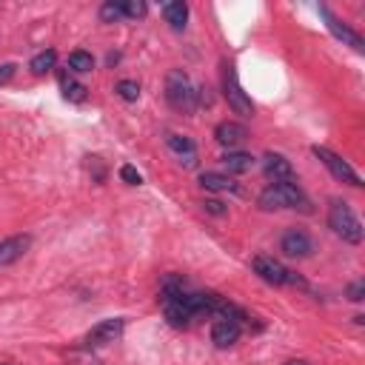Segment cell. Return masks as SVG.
Returning <instances> with one entry per match:
<instances>
[{"label":"cell","mask_w":365,"mask_h":365,"mask_svg":"<svg viewBox=\"0 0 365 365\" xmlns=\"http://www.w3.org/2000/svg\"><path fill=\"white\" fill-rule=\"evenodd\" d=\"M257 203H260L263 212H274V208H302V212H308V208H311L308 197L302 194V188L297 183H291V180L271 183L263 194L257 197Z\"/></svg>","instance_id":"6da1fadb"},{"label":"cell","mask_w":365,"mask_h":365,"mask_svg":"<svg viewBox=\"0 0 365 365\" xmlns=\"http://www.w3.org/2000/svg\"><path fill=\"white\" fill-rule=\"evenodd\" d=\"M197 97H200V89H194L191 77L183 69H172L166 77V100L172 103V109L188 115L197 109V103H200Z\"/></svg>","instance_id":"7a4b0ae2"},{"label":"cell","mask_w":365,"mask_h":365,"mask_svg":"<svg viewBox=\"0 0 365 365\" xmlns=\"http://www.w3.org/2000/svg\"><path fill=\"white\" fill-rule=\"evenodd\" d=\"M328 229L342 237L345 243L351 245H359L362 243V223L357 220V214L351 212V205L342 203V200H331V208H328Z\"/></svg>","instance_id":"3957f363"},{"label":"cell","mask_w":365,"mask_h":365,"mask_svg":"<svg viewBox=\"0 0 365 365\" xmlns=\"http://www.w3.org/2000/svg\"><path fill=\"white\" fill-rule=\"evenodd\" d=\"M251 269H254V274L260 280H266L269 286H300V288H305L302 277H297L294 271H288L280 260H274L269 254H257L251 260Z\"/></svg>","instance_id":"277c9868"},{"label":"cell","mask_w":365,"mask_h":365,"mask_svg":"<svg viewBox=\"0 0 365 365\" xmlns=\"http://www.w3.org/2000/svg\"><path fill=\"white\" fill-rule=\"evenodd\" d=\"M223 91H226V100L229 106L234 109V115H243V117H251L254 115V103L251 97L243 91L240 80H237V72L231 63H226V72H223Z\"/></svg>","instance_id":"5b68a950"},{"label":"cell","mask_w":365,"mask_h":365,"mask_svg":"<svg viewBox=\"0 0 365 365\" xmlns=\"http://www.w3.org/2000/svg\"><path fill=\"white\" fill-rule=\"evenodd\" d=\"M311 151H314V158L340 180V183H348V186H354V188H359L362 186V180H359V174L340 158V154H334L331 148H326V146H314V148H311Z\"/></svg>","instance_id":"8992f818"},{"label":"cell","mask_w":365,"mask_h":365,"mask_svg":"<svg viewBox=\"0 0 365 365\" xmlns=\"http://www.w3.org/2000/svg\"><path fill=\"white\" fill-rule=\"evenodd\" d=\"M123 328H126V320H123V317H112V320H103V323H97V326H94V328L89 331L86 342H89L91 348H100V345H109V342L120 340Z\"/></svg>","instance_id":"52a82bcc"},{"label":"cell","mask_w":365,"mask_h":365,"mask_svg":"<svg viewBox=\"0 0 365 365\" xmlns=\"http://www.w3.org/2000/svg\"><path fill=\"white\" fill-rule=\"evenodd\" d=\"M280 251H283L286 257L302 260V257H308L311 251H314V243H311V237H308L305 231H300V229H288V231L283 234V240H280Z\"/></svg>","instance_id":"ba28073f"},{"label":"cell","mask_w":365,"mask_h":365,"mask_svg":"<svg viewBox=\"0 0 365 365\" xmlns=\"http://www.w3.org/2000/svg\"><path fill=\"white\" fill-rule=\"evenodd\" d=\"M320 15L326 18V26H328V32L337 37V40H342V43H348L351 49H357V51H365V43H362V37L354 32V29H348L340 18H334L331 12H328V6H320Z\"/></svg>","instance_id":"9c48e42d"},{"label":"cell","mask_w":365,"mask_h":365,"mask_svg":"<svg viewBox=\"0 0 365 365\" xmlns=\"http://www.w3.org/2000/svg\"><path fill=\"white\" fill-rule=\"evenodd\" d=\"M29 245H32V237H29V234L6 237L4 243H0V266H12V263H18V260L29 251Z\"/></svg>","instance_id":"30bf717a"},{"label":"cell","mask_w":365,"mask_h":365,"mask_svg":"<svg viewBox=\"0 0 365 365\" xmlns=\"http://www.w3.org/2000/svg\"><path fill=\"white\" fill-rule=\"evenodd\" d=\"M166 146L177 154L180 166H186V169H194V166H197V148H194V143H191L186 134H166Z\"/></svg>","instance_id":"8fae6325"},{"label":"cell","mask_w":365,"mask_h":365,"mask_svg":"<svg viewBox=\"0 0 365 365\" xmlns=\"http://www.w3.org/2000/svg\"><path fill=\"white\" fill-rule=\"evenodd\" d=\"M214 137H217V143H220V146H226V148L231 151V148H237V146L248 137V132H245V126H243V123L226 120V123H220V126L214 129Z\"/></svg>","instance_id":"7c38bea8"},{"label":"cell","mask_w":365,"mask_h":365,"mask_svg":"<svg viewBox=\"0 0 365 365\" xmlns=\"http://www.w3.org/2000/svg\"><path fill=\"white\" fill-rule=\"evenodd\" d=\"M240 334H243V326L229 323V320H217V323L212 326V342H214L217 348H231V345L240 340Z\"/></svg>","instance_id":"4fadbf2b"},{"label":"cell","mask_w":365,"mask_h":365,"mask_svg":"<svg viewBox=\"0 0 365 365\" xmlns=\"http://www.w3.org/2000/svg\"><path fill=\"white\" fill-rule=\"evenodd\" d=\"M263 172L277 183V180H291V174H294V166H291V160H286L283 154H266V160H263Z\"/></svg>","instance_id":"5bb4252c"},{"label":"cell","mask_w":365,"mask_h":365,"mask_svg":"<svg viewBox=\"0 0 365 365\" xmlns=\"http://www.w3.org/2000/svg\"><path fill=\"white\" fill-rule=\"evenodd\" d=\"M200 186H203L205 191H214V194L237 191V183H234L229 174H217V172H203V174H200Z\"/></svg>","instance_id":"9a60e30c"},{"label":"cell","mask_w":365,"mask_h":365,"mask_svg":"<svg viewBox=\"0 0 365 365\" xmlns=\"http://www.w3.org/2000/svg\"><path fill=\"white\" fill-rule=\"evenodd\" d=\"M254 158L251 154H245V151H226L223 154V166L229 169V174H245V172H251L254 169Z\"/></svg>","instance_id":"2e32d148"},{"label":"cell","mask_w":365,"mask_h":365,"mask_svg":"<svg viewBox=\"0 0 365 365\" xmlns=\"http://www.w3.org/2000/svg\"><path fill=\"white\" fill-rule=\"evenodd\" d=\"M163 18L166 23L174 29V32H183L186 29V20H188V6L186 4H163Z\"/></svg>","instance_id":"e0dca14e"},{"label":"cell","mask_w":365,"mask_h":365,"mask_svg":"<svg viewBox=\"0 0 365 365\" xmlns=\"http://www.w3.org/2000/svg\"><path fill=\"white\" fill-rule=\"evenodd\" d=\"M55 63H58V51L55 49H46V51H40V55L32 58L29 69H32V75H46V72L55 69Z\"/></svg>","instance_id":"ac0fdd59"},{"label":"cell","mask_w":365,"mask_h":365,"mask_svg":"<svg viewBox=\"0 0 365 365\" xmlns=\"http://www.w3.org/2000/svg\"><path fill=\"white\" fill-rule=\"evenodd\" d=\"M69 69L77 72V75H86L94 69V58L89 55V51H72L69 55Z\"/></svg>","instance_id":"d6986e66"},{"label":"cell","mask_w":365,"mask_h":365,"mask_svg":"<svg viewBox=\"0 0 365 365\" xmlns=\"http://www.w3.org/2000/svg\"><path fill=\"white\" fill-rule=\"evenodd\" d=\"M60 86H63V94H66V100H72V103H83V100H86V86L75 83L72 77L60 75Z\"/></svg>","instance_id":"ffe728a7"},{"label":"cell","mask_w":365,"mask_h":365,"mask_svg":"<svg viewBox=\"0 0 365 365\" xmlns=\"http://www.w3.org/2000/svg\"><path fill=\"white\" fill-rule=\"evenodd\" d=\"M126 15H123V4H115V0H109V4H103L100 6V20L103 23H117V20H123Z\"/></svg>","instance_id":"44dd1931"},{"label":"cell","mask_w":365,"mask_h":365,"mask_svg":"<svg viewBox=\"0 0 365 365\" xmlns=\"http://www.w3.org/2000/svg\"><path fill=\"white\" fill-rule=\"evenodd\" d=\"M115 91H117L123 100H129V103H134V100L140 97V86H137L134 80H120V83L115 86Z\"/></svg>","instance_id":"7402d4cb"},{"label":"cell","mask_w":365,"mask_h":365,"mask_svg":"<svg viewBox=\"0 0 365 365\" xmlns=\"http://www.w3.org/2000/svg\"><path fill=\"white\" fill-rule=\"evenodd\" d=\"M146 4H143V0H129V4H123V15L126 18H143L146 15Z\"/></svg>","instance_id":"603a6c76"},{"label":"cell","mask_w":365,"mask_h":365,"mask_svg":"<svg viewBox=\"0 0 365 365\" xmlns=\"http://www.w3.org/2000/svg\"><path fill=\"white\" fill-rule=\"evenodd\" d=\"M120 180L129 183V186H140V183H143V174H140L134 166H120Z\"/></svg>","instance_id":"cb8c5ba5"},{"label":"cell","mask_w":365,"mask_h":365,"mask_svg":"<svg viewBox=\"0 0 365 365\" xmlns=\"http://www.w3.org/2000/svg\"><path fill=\"white\" fill-rule=\"evenodd\" d=\"M362 297H365V283H362V280L351 283V286H348V300H351V302H362Z\"/></svg>","instance_id":"d4e9b609"},{"label":"cell","mask_w":365,"mask_h":365,"mask_svg":"<svg viewBox=\"0 0 365 365\" xmlns=\"http://www.w3.org/2000/svg\"><path fill=\"white\" fill-rule=\"evenodd\" d=\"M203 208H205L208 214H217V217H223V214H226V205H223L220 200H205V203H203Z\"/></svg>","instance_id":"484cf974"},{"label":"cell","mask_w":365,"mask_h":365,"mask_svg":"<svg viewBox=\"0 0 365 365\" xmlns=\"http://www.w3.org/2000/svg\"><path fill=\"white\" fill-rule=\"evenodd\" d=\"M15 72H18V66H15V63H4V66H0V86L9 83V80L15 77Z\"/></svg>","instance_id":"4316f807"},{"label":"cell","mask_w":365,"mask_h":365,"mask_svg":"<svg viewBox=\"0 0 365 365\" xmlns=\"http://www.w3.org/2000/svg\"><path fill=\"white\" fill-rule=\"evenodd\" d=\"M286 365H308L305 359H291V362H286Z\"/></svg>","instance_id":"83f0119b"},{"label":"cell","mask_w":365,"mask_h":365,"mask_svg":"<svg viewBox=\"0 0 365 365\" xmlns=\"http://www.w3.org/2000/svg\"><path fill=\"white\" fill-rule=\"evenodd\" d=\"M0 365H6V362H0Z\"/></svg>","instance_id":"f1b7e54d"}]
</instances>
